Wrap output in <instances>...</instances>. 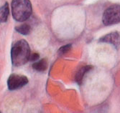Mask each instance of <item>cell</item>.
I'll use <instances>...</instances> for the list:
<instances>
[{"label": "cell", "instance_id": "6da1fadb", "mask_svg": "<svg viewBox=\"0 0 120 113\" xmlns=\"http://www.w3.org/2000/svg\"><path fill=\"white\" fill-rule=\"evenodd\" d=\"M30 48L28 43L24 39L17 41L11 50L12 64L15 67L24 65L30 60Z\"/></svg>", "mask_w": 120, "mask_h": 113}, {"label": "cell", "instance_id": "7a4b0ae2", "mask_svg": "<svg viewBox=\"0 0 120 113\" xmlns=\"http://www.w3.org/2000/svg\"><path fill=\"white\" fill-rule=\"evenodd\" d=\"M32 4L30 0H12V12L13 18L19 22L26 21L32 14Z\"/></svg>", "mask_w": 120, "mask_h": 113}, {"label": "cell", "instance_id": "3957f363", "mask_svg": "<svg viewBox=\"0 0 120 113\" xmlns=\"http://www.w3.org/2000/svg\"><path fill=\"white\" fill-rule=\"evenodd\" d=\"M102 21L107 26L120 22V4H114L108 7L104 12Z\"/></svg>", "mask_w": 120, "mask_h": 113}, {"label": "cell", "instance_id": "277c9868", "mask_svg": "<svg viewBox=\"0 0 120 113\" xmlns=\"http://www.w3.org/2000/svg\"><path fill=\"white\" fill-rule=\"evenodd\" d=\"M28 83V79L24 75L17 74H11L7 80V85L9 90H15L23 87Z\"/></svg>", "mask_w": 120, "mask_h": 113}, {"label": "cell", "instance_id": "5b68a950", "mask_svg": "<svg viewBox=\"0 0 120 113\" xmlns=\"http://www.w3.org/2000/svg\"><path fill=\"white\" fill-rule=\"evenodd\" d=\"M99 42L111 44L114 45V47H118L120 45V32H111L100 38Z\"/></svg>", "mask_w": 120, "mask_h": 113}, {"label": "cell", "instance_id": "8992f818", "mask_svg": "<svg viewBox=\"0 0 120 113\" xmlns=\"http://www.w3.org/2000/svg\"><path fill=\"white\" fill-rule=\"evenodd\" d=\"M93 68L92 66H89V65H87V66H84L82 67L81 69H79L75 74V81L79 85H81V83L83 82V77L86 75V74L89 72L91 70V69Z\"/></svg>", "mask_w": 120, "mask_h": 113}, {"label": "cell", "instance_id": "52a82bcc", "mask_svg": "<svg viewBox=\"0 0 120 113\" xmlns=\"http://www.w3.org/2000/svg\"><path fill=\"white\" fill-rule=\"evenodd\" d=\"M48 66V60L46 58H44L35 62L32 64V68L38 72H43L47 70Z\"/></svg>", "mask_w": 120, "mask_h": 113}, {"label": "cell", "instance_id": "ba28073f", "mask_svg": "<svg viewBox=\"0 0 120 113\" xmlns=\"http://www.w3.org/2000/svg\"><path fill=\"white\" fill-rule=\"evenodd\" d=\"M9 14V4L5 2V4L1 7V14H0V19L1 22H6L8 19Z\"/></svg>", "mask_w": 120, "mask_h": 113}, {"label": "cell", "instance_id": "9c48e42d", "mask_svg": "<svg viewBox=\"0 0 120 113\" xmlns=\"http://www.w3.org/2000/svg\"><path fill=\"white\" fill-rule=\"evenodd\" d=\"M15 29L17 32L22 34L23 35H27L30 33L31 31V27L27 24H24L19 26H17L15 27Z\"/></svg>", "mask_w": 120, "mask_h": 113}, {"label": "cell", "instance_id": "30bf717a", "mask_svg": "<svg viewBox=\"0 0 120 113\" xmlns=\"http://www.w3.org/2000/svg\"><path fill=\"white\" fill-rule=\"evenodd\" d=\"M71 47H72V45H71V44H66V45H64V46L61 47L58 49V56H61L65 55V54H67V53L71 50Z\"/></svg>", "mask_w": 120, "mask_h": 113}, {"label": "cell", "instance_id": "8fae6325", "mask_svg": "<svg viewBox=\"0 0 120 113\" xmlns=\"http://www.w3.org/2000/svg\"><path fill=\"white\" fill-rule=\"evenodd\" d=\"M40 55L38 53L36 52H33L30 54V61H36L39 59Z\"/></svg>", "mask_w": 120, "mask_h": 113}]
</instances>
